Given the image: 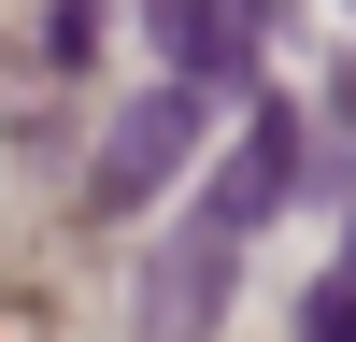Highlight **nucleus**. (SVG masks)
<instances>
[{"mask_svg": "<svg viewBox=\"0 0 356 342\" xmlns=\"http://www.w3.org/2000/svg\"><path fill=\"white\" fill-rule=\"evenodd\" d=\"M157 43L186 57V72H257V15H214V0H171Z\"/></svg>", "mask_w": 356, "mask_h": 342, "instance_id": "7ed1b4c3", "label": "nucleus"}, {"mask_svg": "<svg viewBox=\"0 0 356 342\" xmlns=\"http://www.w3.org/2000/svg\"><path fill=\"white\" fill-rule=\"evenodd\" d=\"M285 186H300V129H285V114H243V157L214 171V200L186 214V243H171V271H157V314H171V328H200V300H214L228 243H243Z\"/></svg>", "mask_w": 356, "mask_h": 342, "instance_id": "f257e3e1", "label": "nucleus"}, {"mask_svg": "<svg viewBox=\"0 0 356 342\" xmlns=\"http://www.w3.org/2000/svg\"><path fill=\"white\" fill-rule=\"evenodd\" d=\"M300 342H356V271H342V285H314V314H300Z\"/></svg>", "mask_w": 356, "mask_h": 342, "instance_id": "20e7f679", "label": "nucleus"}, {"mask_svg": "<svg viewBox=\"0 0 356 342\" xmlns=\"http://www.w3.org/2000/svg\"><path fill=\"white\" fill-rule=\"evenodd\" d=\"M186 142H200V86H157V100L100 142V200H157L171 171H186Z\"/></svg>", "mask_w": 356, "mask_h": 342, "instance_id": "f03ea898", "label": "nucleus"}]
</instances>
